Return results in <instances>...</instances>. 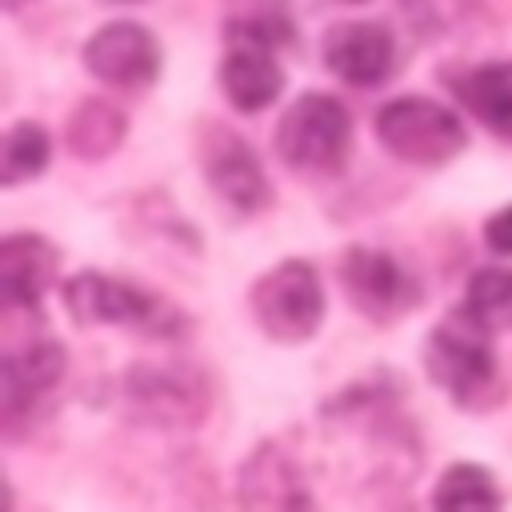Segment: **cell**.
Masks as SVG:
<instances>
[{
  "label": "cell",
  "instance_id": "obj_2",
  "mask_svg": "<svg viewBox=\"0 0 512 512\" xmlns=\"http://www.w3.org/2000/svg\"><path fill=\"white\" fill-rule=\"evenodd\" d=\"M60 296L76 324H120L148 336H176L188 328V316L172 300L108 272H76L64 280Z\"/></svg>",
  "mask_w": 512,
  "mask_h": 512
},
{
  "label": "cell",
  "instance_id": "obj_22",
  "mask_svg": "<svg viewBox=\"0 0 512 512\" xmlns=\"http://www.w3.org/2000/svg\"><path fill=\"white\" fill-rule=\"evenodd\" d=\"M104 4H132V0H104Z\"/></svg>",
  "mask_w": 512,
  "mask_h": 512
},
{
  "label": "cell",
  "instance_id": "obj_3",
  "mask_svg": "<svg viewBox=\"0 0 512 512\" xmlns=\"http://www.w3.org/2000/svg\"><path fill=\"white\" fill-rule=\"evenodd\" d=\"M276 156L300 176H336L352 152V116L328 92H300L276 124Z\"/></svg>",
  "mask_w": 512,
  "mask_h": 512
},
{
  "label": "cell",
  "instance_id": "obj_15",
  "mask_svg": "<svg viewBox=\"0 0 512 512\" xmlns=\"http://www.w3.org/2000/svg\"><path fill=\"white\" fill-rule=\"evenodd\" d=\"M444 84L456 100L496 136L512 140V60H484L464 68H444Z\"/></svg>",
  "mask_w": 512,
  "mask_h": 512
},
{
  "label": "cell",
  "instance_id": "obj_12",
  "mask_svg": "<svg viewBox=\"0 0 512 512\" xmlns=\"http://www.w3.org/2000/svg\"><path fill=\"white\" fill-rule=\"evenodd\" d=\"M236 500H240V508H308L312 504L296 456L288 448H280L276 440H264L240 464Z\"/></svg>",
  "mask_w": 512,
  "mask_h": 512
},
{
  "label": "cell",
  "instance_id": "obj_19",
  "mask_svg": "<svg viewBox=\"0 0 512 512\" xmlns=\"http://www.w3.org/2000/svg\"><path fill=\"white\" fill-rule=\"evenodd\" d=\"M464 308L480 316L492 332L512 328V268H480L468 276Z\"/></svg>",
  "mask_w": 512,
  "mask_h": 512
},
{
  "label": "cell",
  "instance_id": "obj_4",
  "mask_svg": "<svg viewBox=\"0 0 512 512\" xmlns=\"http://www.w3.org/2000/svg\"><path fill=\"white\" fill-rule=\"evenodd\" d=\"M376 140L404 164L440 168L468 144L460 116L432 96H396L376 112Z\"/></svg>",
  "mask_w": 512,
  "mask_h": 512
},
{
  "label": "cell",
  "instance_id": "obj_8",
  "mask_svg": "<svg viewBox=\"0 0 512 512\" xmlns=\"http://www.w3.org/2000/svg\"><path fill=\"white\" fill-rule=\"evenodd\" d=\"M196 156L200 172L212 184V192L232 204L236 212H264L272 204V180L256 156V148L228 124L204 120L196 132Z\"/></svg>",
  "mask_w": 512,
  "mask_h": 512
},
{
  "label": "cell",
  "instance_id": "obj_17",
  "mask_svg": "<svg viewBox=\"0 0 512 512\" xmlns=\"http://www.w3.org/2000/svg\"><path fill=\"white\" fill-rule=\"evenodd\" d=\"M504 492L496 488V476L480 464H452L436 488H432V508H500Z\"/></svg>",
  "mask_w": 512,
  "mask_h": 512
},
{
  "label": "cell",
  "instance_id": "obj_18",
  "mask_svg": "<svg viewBox=\"0 0 512 512\" xmlns=\"http://www.w3.org/2000/svg\"><path fill=\"white\" fill-rule=\"evenodd\" d=\"M48 156H52V144H48V132L36 124V120H16L4 136V160H0V184L4 188H16L32 176H40L48 168Z\"/></svg>",
  "mask_w": 512,
  "mask_h": 512
},
{
  "label": "cell",
  "instance_id": "obj_1",
  "mask_svg": "<svg viewBox=\"0 0 512 512\" xmlns=\"http://www.w3.org/2000/svg\"><path fill=\"white\" fill-rule=\"evenodd\" d=\"M424 368L440 392H448L460 408L484 416L504 404L508 388L496 368L492 328L472 316L464 304L448 312L424 340Z\"/></svg>",
  "mask_w": 512,
  "mask_h": 512
},
{
  "label": "cell",
  "instance_id": "obj_16",
  "mask_svg": "<svg viewBox=\"0 0 512 512\" xmlns=\"http://www.w3.org/2000/svg\"><path fill=\"white\" fill-rule=\"evenodd\" d=\"M124 136L128 116L104 96H84L64 120V144L76 160H104L124 144Z\"/></svg>",
  "mask_w": 512,
  "mask_h": 512
},
{
  "label": "cell",
  "instance_id": "obj_14",
  "mask_svg": "<svg viewBox=\"0 0 512 512\" xmlns=\"http://www.w3.org/2000/svg\"><path fill=\"white\" fill-rule=\"evenodd\" d=\"M64 376V348L56 340H32L28 348L4 352L0 364V412L4 420H20L44 392Z\"/></svg>",
  "mask_w": 512,
  "mask_h": 512
},
{
  "label": "cell",
  "instance_id": "obj_6",
  "mask_svg": "<svg viewBox=\"0 0 512 512\" xmlns=\"http://www.w3.org/2000/svg\"><path fill=\"white\" fill-rule=\"evenodd\" d=\"M288 36L292 28L268 24L256 16L228 24V52L220 60V84L236 112H264L280 96L284 68L276 64L272 48L284 44Z\"/></svg>",
  "mask_w": 512,
  "mask_h": 512
},
{
  "label": "cell",
  "instance_id": "obj_7",
  "mask_svg": "<svg viewBox=\"0 0 512 512\" xmlns=\"http://www.w3.org/2000/svg\"><path fill=\"white\" fill-rule=\"evenodd\" d=\"M336 272H340V284H344V296L352 300V308L360 316H368L372 324H396L424 300L420 284L404 272V264L392 252L372 248V244L344 248Z\"/></svg>",
  "mask_w": 512,
  "mask_h": 512
},
{
  "label": "cell",
  "instance_id": "obj_9",
  "mask_svg": "<svg viewBox=\"0 0 512 512\" xmlns=\"http://www.w3.org/2000/svg\"><path fill=\"white\" fill-rule=\"evenodd\" d=\"M128 408L152 428H192L208 412V388L196 372L176 364H136L124 376Z\"/></svg>",
  "mask_w": 512,
  "mask_h": 512
},
{
  "label": "cell",
  "instance_id": "obj_13",
  "mask_svg": "<svg viewBox=\"0 0 512 512\" xmlns=\"http://www.w3.org/2000/svg\"><path fill=\"white\" fill-rule=\"evenodd\" d=\"M60 252L36 232H12L0 244V288L4 308H36L56 284Z\"/></svg>",
  "mask_w": 512,
  "mask_h": 512
},
{
  "label": "cell",
  "instance_id": "obj_5",
  "mask_svg": "<svg viewBox=\"0 0 512 512\" xmlns=\"http://www.w3.org/2000/svg\"><path fill=\"white\" fill-rule=\"evenodd\" d=\"M248 308L260 332L280 344H300L316 336L324 320V284L308 260H280L248 288Z\"/></svg>",
  "mask_w": 512,
  "mask_h": 512
},
{
  "label": "cell",
  "instance_id": "obj_21",
  "mask_svg": "<svg viewBox=\"0 0 512 512\" xmlns=\"http://www.w3.org/2000/svg\"><path fill=\"white\" fill-rule=\"evenodd\" d=\"M4 4H8V8H20V4H24V0H4Z\"/></svg>",
  "mask_w": 512,
  "mask_h": 512
},
{
  "label": "cell",
  "instance_id": "obj_20",
  "mask_svg": "<svg viewBox=\"0 0 512 512\" xmlns=\"http://www.w3.org/2000/svg\"><path fill=\"white\" fill-rule=\"evenodd\" d=\"M484 244H488L492 252H500V256H512V204L488 216V224H484Z\"/></svg>",
  "mask_w": 512,
  "mask_h": 512
},
{
  "label": "cell",
  "instance_id": "obj_10",
  "mask_svg": "<svg viewBox=\"0 0 512 512\" xmlns=\"http://www.w3.org/2000/svg\"><path fill=\"white\" fill-rule=\"evenodd\" d=\"M84 68L108 88H148L160 76V44L136 20H112L84 40Z\"/></svg>",
  "mask_w": 512,
  "mask_h": 512
},
{
  "label": "cell",
  "instance_id": "obj_11",
  "mask_svg": "<svg viewBox=\"0 0 512 512\" xmlns=\"http://www.w3.org/2000/svg\"><path fill=\"white\" fill-rule=\"evenodd\" d=\"M320 56L336 80L376 88L396 72V36L376 20H344L324 32Z\"/></svg>",
  "mask_w": 512,
  "mask_h": 512
}]
</instances>
